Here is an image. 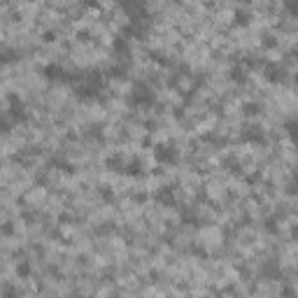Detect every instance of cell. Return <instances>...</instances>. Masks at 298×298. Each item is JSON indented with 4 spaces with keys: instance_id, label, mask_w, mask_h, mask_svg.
I'll use <instances>...</instances> for the list:
<instances>
[{
    "instance_id": "obj_1",
    "label": "cell",
    "mask_w": 298,
    "mask_h": 298,
    "mask_svg": "<svg viewBox=\"0 0 298 298\" xmlns=\"http://www.w3.org/2000/svg\"><path fill=\"white\" fill-rule=\"evenodd\" d=\"M128 103H130V107H140V110L152 107L154 105V91L147 84L140 82V84L133 86V91H130V96H128Z\"/></svg>"
},
{
    "instance_id": "obj_2",
    "label": "cell",
    "mask_w": 298,
    "mask_h": 298,
    "mask_svg": "<svg viewBox=\"0 0 298 298\" xmlns=\"http://www.w3.org/2000/svg\"><path fill=\"white\" fill-rule=\"evenodd\" d=\"M7 115L12 121H26L28 119V112H26V105H23V100L16 96V93H9L7 96Z\"/></svg>"
},
{
    "instance_id": "obj_3",
    "label": "cell",
    "mask_w": 298,
    "mask_h": 298,
    "mask_svg": "<svg viewBox=\"0 0 298 298\" xmlns=\"http://www.w3.org/2000/svg\"><path fill=\"white\" fill-rule=\"evenodd\" d=\"M154 159L159 161V163H175L177 161V149L173 145H168V142H161V145H156V149H154Z\"/></svg>"
},
{
    "instance_id": "obj_4",
    "label": "cell",
    "mask_w": 298,
    "mask_h": 298,
    "mask_svg": "<svg viewBox=\"0 0 298 298\" xmlns=\"http://www.w3.org/2000/svg\"><path fill=\"white\" fill-rule=\"evenodd\" d=\"M16 61H21V52L19 49H12V47L0 49V65H12Z\"/></svg>"
},
{
    "instance_id": "obj_5",
    "label": "cell",
    "mask_w": 298,
    "mask_h": 298,
    "mask_svg": "<svg viewBox=\"0 0 298 298\" xmlns=\"http://www.w3.org/2000/svg\"><path fill=\"white\" fill-rule=\"evenodd\" d=\"M154 198L159 200L161 205H168V207L175 205V196H173V189H170V186H163L161 191H156V196H154Z\"/></svg>"
},
{
    "instance_id": "obj_6",
    "label": "cell",
    "mask_w": 298,
    "mask_h": 298,
    "mask_svg": "<svg viewBox=\"0 0 298 298\" xmlns=\"http://www.w3.org/2000/svg\"><path fill=\"white\" fill-rule=\"evenodd\" d=\"M121 173H123V175H130V177H140L145 170H142V166H140V161L133 159V161H126V163H123Z\"/></svg>"
},
{
    "instance_id": "obj_7",
    "label": "cell",
    "mask_w": 298,
    "mask_h": 298,
    "mask_svg": "<svg viewBox=\"0 0 298 298\" xmlns=\"http://www.w3.org/2000/svg\"><path fill=\"white\" fill-rule=\"evenodd\" d=\"M112 49H115L117 54H126L130 49V40L123 38V35H119V38L112 40Z\"/></svg>"
},
{
    "instance_id": "obj_8",
    "label": "cell",
    "mask_w": 298,
    "mask_h": 298,
    "mask_svg": "<svg viewBox=\"0 0 298 298\" xmlns=\"http://www.w3.org/2000/svg\"><path fill=\"white\" fill-rule=\"evenodd\" d=\"M242 140H247V142H263V133H261V128H245Z\"/></svg>"
},
{
    "instance_id": "obj_9",
    "label": "cell",
    "mask_w": 298,
    "mask_h": 298,
    "mask_svg": "<svg viewBox=\"0 0 298 298\" xmlns=\"http://www.w3.org/2000/svg\"><path fill=\"white\" fill-rule=\"evenodd\" d=\"M12 126H14V121L9 119L7 112H0V133H9Z\"/></svg>"
},
{
    "instance_id": "obj_10",
    "label": "cell",
    "mask_w": 298,
    "mask_h": 298,
    "mask_svg": "<svg viewBox=\"0 0 298 298\" xmlns=\"http://www.w3.org/2000/svg\"><path fill=\"white\" fill-rule=\"evenodd\" d=\"M266 75L270 82H280L282 79V70L277 68V65H266Z\"/></svg>"
},
{
    "instance_id": "obj_11",
    "label": "cell",
    "mask_w": 298,
    "mask_h": 298,
    "mask_svg": "<svg viewBox=\"0 0 298 298\" xmlns=\"http://www.w3.org/2000/svg\"><path fill=\"white\" fill-rule=\"evenodd\" d=\"M16 275H19V277H28V275H31V263L21 261V263L16 266Z\"/></svg>"
},
{
    "instance_id": "obj_12",
    "label": "cell",
    "mask_w": 298,
    "mask_h": 298,
    "mask_svg": "<svg viewBox=\"0 0 298 298\" xmlns=\"http://www.w3.org/2000/svg\"><path fill=\"white\" fill-rule=\"evenodd\" d=\"M242 110H245L247 117H254V115H259V112H261V105H256V103H249V105H245Z\"/></svg>"
},
{
    "instance_id": "obj_13",
    "label": "cell",
    "mask_w": 298,
    "mask_h": 298,
    "mask_svg": "<svg viewBox=\"0 0 298 298\" xmlns=\"http://www.w3.org/2000/svg\"><path fill=\"white\" fill-rule=\"evenodd\" d=\"M249 23V14L247 12H236V26H247Z\"/></svg>"
},
{
    "instance_id": "obj_14",
    "label": "cell",
    "mask_w": 298,
    "mask_h": 298,
    "mask_svg": "<svg viewBox=\"0 0 298 298\" xmlns=\"http://www.w3.org/2000/svg\"><path fill=\"white\" fill-rule=\"evenodd\" d=\"M231 77H233L236 82H242V79H245V70H242V68H233V72H231Z\"/></svg>"
},
{
    "instance_id": "obj_15",
    "label": "cell",
    "mask_w": 298,
    "mask_h": 298,
    "mask_svg": "<svg viewBox=\"0 0 298 298\" xmlns=\"http://www.w3.org/2000/svg\"><path fill=\"white\" fill-rule=\"evenodd\" d=\"M82 5H84V7H98L100 2L98 0H82Z\"/></svg>"
},
{
    "instance_id": "obj_16",
    "label": "cell",
    "mask_w": 298,
    "mask_h": 298,
    "mask_svg": "<svg viewBox=\"0 0 298 298\" xmlns=\"http://www.w3.org/2000/svg\"><path fill=\"white\" fill-rule=\"evenodd\" d=\"M2 233H5V236H12V233H14V229H12V226H2Z\"/></svg>"
}]
</instances>
